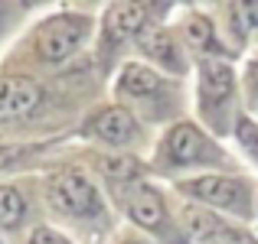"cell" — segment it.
<instances>
[{
    "instance_id": "cell-1",
    "label": "cell",
    "mask_w": 258,
    "mask_h": 244,
    "mask_svg": "<svg viewBox=\"0 0 258 244\" xmlns=\"http://www.w3.org/2000/svg\"><path fill=\"white\" fill-rule=\"evenodd\" d=\"M49 202L66 215H95L101 208V195L92 186V179L82 169H66L52 176L49 182Z\"/></svg>"
},
{
    "instance_id": "cell-2",
    "label": "cell",
    "mask_w": 258,
    "mask_h": 244,
    "mask_svg": "<svg viewBox=\"0 0 258 244\" xmlns=\"http://www.w3.org/2000/svg\"><path fill=\"white\" fill-rule=\"evenodd\" d=\"M85 30H88L85 17H69V13H62V17L46 20V23L39 26V33H36L39 59H46V62H62L66 56H72V52L79 49Z\"/></svg>"
},
{
    "instance_id": "cell-3",
    "label": "cell",
    "mask_w": 258,
    "mask_h": 244,
    "mask_svg": "<svg viewBox=\"0 0 258 244\" xmlns=\"http://www.w3.org/2000/svg\"><path fill=\"white\" fill-rule=\"evenodd\" d=\"M183 192L196 195L200 202L209 205H222V208H235L245 215L248 212V186L242 179H229V176H203L183 186Z\"/></svg>"
},
{
    "instance_id": "cell-4",
    "label": "cell",
    "mask_w": 258,
    "mask_h": 244,
    "mask_svg": "<svg viewBox=\"0 0 258 244\" xmlns=\"http://www.w3.org/2000/svg\"><path fill=\"white\" fill-rule=\"evenodd\" d=\"M43 101V88L30 78H4L0 81V120H13V117H26L36 111V104Z\"/></svg>"
},
{
    "instance_id": "cell-5",
    "label": "cell",
    "mask_w": 258,
    "mask_h": 244,
    "mask_svg": "<svg viewBox=\"0 0 258 244\" xmlns=\"http://www.w3.org/2000/svg\"><path fill=\"white\" fill-rule=\"evenodd\" d=\"M232 69L226 62H206L200 69V101H203V111H219L229 98H232Z\"/></svg>"
},
{
    "instance_id": "cell-6",
    "label": "cell",
    "mask_w": 258,
    "mask_h": 244,
    "mask_svg": "<svg viewBox=\"0 0 258 244\" xmlns=\"http://www.w3.org/2000/svg\"><path fill=\"white\" fill-rule=\"evenodd\" d=\"M167 153H170L173 163H200L216 157V150H209V140L193 124H176L167 134Z\"/></svg>"
},
{
    "instance_id": "cell-7",
    "label": "cell",
    "mask_w": 258,
    "mask_h": 244,
    "mask_svg": "<svg viewBox=\"0 0 258 244\" xmlns=\"http://www.w3.org/2000/svg\"><path fill=\"white\" fill-rule=\"evenodd\" d=\"M183 228H186L193 244H232L235 234L206 208H186L183 212Z\"/></svg>"
},
{
    "instance_id": "cell-8",
    "label": "cell",
    "mask_w": 258,
    "mask_h": 244,
    "mask_svg": "<svg viewBox=\"0 0 258 244\" xmlns=\"http://www.w3.org/2000/svg\"><path fill=\"white\" fill-rule=\"evenodd\" d=\"M88 134H95L105 144H127L134 137V117L124 107H108L88 124Z\"/></svg>"
},
{
    "instance_id": "cell-9",
    "label": "cell",
    "mask_w": 258,
    "mask_h": 244,
    "mask_svg": "<svg viewBox=\"0 0 258 244\" xmlns=\"http://www.w3.org/2000/svg\"><path fill=\"white\" fill-rule=\"evenodd\" d=\"M127 215L138 221L141 228H160L164 225V202L154 189L147 186H138L127 199Z\"/></svg>"
},
{
    "instance_id": "cell-10",
    "label": "cell",
    "mask_w": 258,
    "mask_h": 244,
    "mask_svg": "<svg viewBox=\"0 0 258 244\" xmlns=\"http://www.w3.org/2000/svg\"><path fill=\"white\" fill-rule=\"evenodd\" d=\"M141 49L154 59L157 65L170 72H183V56H180V43L170 36V33H141Z\"/></svg>"
},
{
    "instance_id": "cell-11",
    "label": "cell",
    "mask_w": 258,
    "mask_h": 244,
    "mask_svg": "<svg viewBox=\"0 0 258 244\" xmlns=\"http://www.w3.org/2000/svg\"><path fill=\"white\" fill-rule=\"evenodd\" d=\"M147 23V7L144 4H114L111 13H108V26L118 39H131L141 36Z\"/></svg>"
},
{
    "instance_id": "cell-12",
    "label": "cell",
    "mask_w": 258,
    "mask_h": 244,
    "mask_svg": "<svg viewBox=\"0 0 258 244\" xmlns=\"http://www.w3.org/2000/svg\"><path fill=\"white\" fill-rule=\"evenodd\" d=\"M160 88V75L147 65H127L118 78V91L121 94H131V98H147Z\"/></svg>"
},
{
    "instance_id": "cell-13",
    "label": "cell",
    "mask_w": 258,
    "mask_h": 244,
    "mask_svg": "<svg viewBox=\"0 0 258 244\" xmlns=\"http://www.w3.org/2000/svg\"><path fill=\"white\" fill-rule=\"evenodd\" d=\"M23 212H26L23 195H20L13 186H0V225H7V228L20 225Z\"/></svg>"
},
{
    "instance_id": "cell-14",
    "label": "cell",
    "mask_w": 258,
    "mask_h": 244,
    "mask_svg": "<svg viewBox=\"0 0 258 244\" xmlns=\"http://www.w3.org/2000/svg\"><path fill=\"white\" fill-rule=\"evenodd\" d=\"M183 36L193 49H213L216 46V33H213V23L206 17H189L183 23Z\"/></svg>"
},
{
    "instance_id": "cell-15",
    "label": "cell",
    "mask_w": 258,
    "mask_h": 244,
    "mask_svg": "<svg viewBox=\"0 0 258 244\" xmlns=\"http://www.w3.org/2000/svg\"><path fill=\"white\" fill-rule=\"evenodd\" d=\"M235 134H239V144L245 147V153L258 163V124H252V120H239V124H235Z\"/></svg>"
},
{
    "instance_id": "cell-16",
    "label": "cell",
    "mask_w": 258,
    "mask_h": 244,
    "mask_svg": "<svg viewBox=\"0 0 258 244\" xmlns=\"http://www.w3.org/2000/svg\"><path fill=\"white\" fill-rule=\"evenodd\" d=\"M33 244H69L62 234H56L52 228H36L33 231Z\"/></svg>"
},
{
    "instance_id": "cell-17",
    "label": "cell",
    "mask_w": 258,
    "mask_h": 244,
    "mask_svg": "<svg viewBox=\"0 0 258 244\" xmlns=\"http://www.w3.org/2000/svg\"><path fill=\"white\" fill-rule=\"evenodd\" d=\"M239 20L258 30V4H242V7H239Z\"/></svg>"
},
{
    "instance_id": "cell-18",
    "label": "cell",
    "mask_w": 258,
    "mask_h": 244,
    "mask_svg": "<svg viewBox=\"0 0 258 244\" xmlns=\"http://www.w3.org/2000/svg\"><path fill=\"white\" fill-rule=\"evenodd\" d=\"M248 91H252V101L258 104V59L248 65Z\"/></svg>"
},
{
    "instance_id": "cell-19",
    "label": "cell",
    "mask_w": 258,
    "mask_h": 244,
    "mask_svg": "<svg viewBox=\"0 0 258 244\" xmlns=\"http://www.w3.org/2000/svg\"><path fill=\"white\" fill-rule=\"evenodd\" d=\"M7 160H13V150H0V166H4Z\"/></svg>"
},
{
    "instance_id": "cell-20",
    "label": "cell",
    "mask_w": 258,
    "mask_h": 244,
    "mask_svg": "<svg viewBox=\"0 0 258 244\" xmlns=\"http://www.w3.org/2000/svg\"><path fill=\"white\" fill-rule=\"evenodd\" d=\"M232 244H255V241H248V238H232Z\"/></svg>"
}]
</instances>
